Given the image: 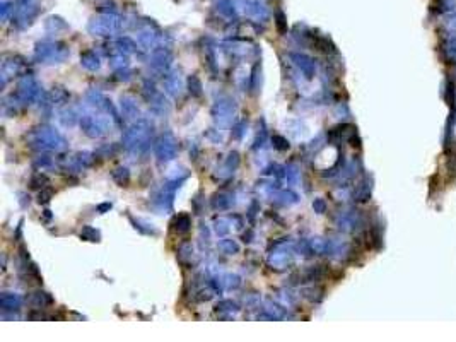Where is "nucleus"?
Here are the masks:
<instances>
[{
	"instance_id": "f03ea898",
	"label": "nucleus",
	"mask_w": 456,
	"mask_h": 342,
	"mask_svg": "<svg viewBox=\"0 0 456 342\" xmlns=\"http://www.w3.org/2000/svg\"><path fill=\"white\" fill-rule=\"evenodd\" d=\"M444 101L448 103L449 108H454V103H456V84L453 79H446V84H444Z\"/></svg>"
},
{
	"instance_id": "20e7f679",
	"label": "nucleus",
	"mask_w": 456,
	"mask_h": 342,
	"mask_svg": "<svg viewBox=\"0 0 456 342\" xmlns=\"http://www.w3.org/2000/svg\"><path fill=\"white\" fill-rule=\"evenodd\" d=\"M449 26H451V29H454V31H456V21H454V19H451Z\"/></svg>"
},
{
	"instance_id": "f257e3e1",
	"label": "nucleus",
	"mask_w": 456,
	"mask_h": 342,
	"mask_svg": "<svg viewBox=\"0 0 456 342\" xmlns=\"http://www.w3.org/2000/svg\"><path fill=\"white\" fill-rule=\"evenodd\" d=\"M441 55H442V60H444V64H448V65L456 64V36H454V38H449L448 41L442 45Z\"/></svg>"
},
{
	"instance_id": "7ed1b4c3",
	"label": "nucleus",
	"mask_w": 456,
	"mask_h": 342,
	"mask_svg": "<svg viewBox=\"0 0 456 342\" xmlns=\"http://www.w3.org/2000/svg\"><path fill=\"white\" fill-rule=\"evenodd\" d=\"M456 121V110L451 108V113L448 116V123H446V134H444V151H449V144H451V134H453V127Z\"/></svg>"
}]
</instances>
